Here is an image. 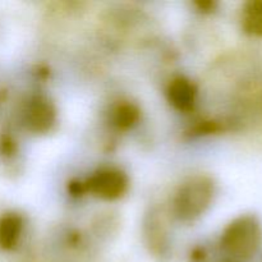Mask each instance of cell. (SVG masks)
Wrapping results in <instances>:
<instances>
[{"instance_id":"cell-2","label":"cell","mask_w":262,"mask_h":262,"mask_svg":"<svg viewBox=\"0 0 262 262\" xmlns=\"http://www.w3.org/2000/svg\"><path fill=\"white\" fill-rule=\"evenodd\" d=\"M262 243L260 222L252 215H243L230 223L223 233L222 246L229 255L239 258L252 257Z\"/></svg>"},{"instance_id":"cell-4","label":"cell","mask_w":262,"mask_h":262,"mask_svg":"<svg viewBox=\"0 0 262 262\" xmlns=\"http://www.w3.org/2000/svg\"><path fill=\"white\" fill-rule=\"evenodd\" d=\"M55 120V109L49 100L36 97L28 104L26 110V124L33 132H45L50 129Z\"/></svg>"},{"instance_id":"cell-6","label":"cell","mask_w":262,"mask_h":262,"mask_svg":"<svg viewBox=\"0 0 262 262\" xmlns=\"http://www.w3.org/2000/svg\"><path fill=\"white\" fill-rule=\"evenodd\" d=\"M23 230V220L15 212H8L0 217V248L10 251L17 247Z\"/></svg>"},{"instance_id":"cell-1","label":"cell","mask_w":262,"mask_h":262,"mask_svg":"<svg viewBox=\"0 0 262 262\" xmlns=\"http://www.w3.org/2000/svg\"><path fill=\"white\" fill-rule=\"evenodd\" d=\"M214 197V183L207 176H194L187 179L177 191L173 211L177 217L188 222L201 216Z\"/></svg>"},{"instance_id":"cell-7","label":"cell","mask_w":262,"mask_h":262,"mask_svg":"<svg viewBox=\"0 0 262 262\" xmlns=\"http://www.w3.org/2000/svg\"><path fill=\"white\" fill-rule=\"evenodd\" d=\"M242 23L246 32L262 37V0H253L245 5Z\"/></svg>"},{"instance_id":"cell-5","label":"cell","mask_w":262,"mask_h":262,"mask_svg":"<svg viewBox=\"0 0 262 262\" xmlns=\"http://www.w3.org/2000/svg\"><path fill=\"white\" fill-rule=\"evenodd\" d=\"M168 99L174 107L186 112L192 109L196 101V89L191 81L183 77H178L169 84Z\"/></svg>"},{"instance_id":"cell-8","label":"cell","mask_w":262,"mask_h":262,"mask_svg":"<svg viewBox=\"0 0 262 262\" xmlns=\"http://www.w3.org/2000/svg\"><path fill=\"white\" fill-rule=\"evenodd\" d=\"M140 118V110L133 104H122L115 109L114 112V123L119 128L127 129L133 124H136Z\"/></svg>"},{"instance_id":"cell-3","label":"cell","mask_w":262,"mask_h":262,"mask_svg":"<svg viewBox=\"0 0 262 262\" xmlns=\"http://www.w3.org/2000/svg\"><path fill=\"white\" fill-rule=\"evenodd\" d=\"M94 196L102 200H117L128 189V177L118 168H101L95 171L86 183Z\"/></svg>"}]
</instances>
